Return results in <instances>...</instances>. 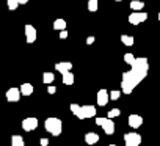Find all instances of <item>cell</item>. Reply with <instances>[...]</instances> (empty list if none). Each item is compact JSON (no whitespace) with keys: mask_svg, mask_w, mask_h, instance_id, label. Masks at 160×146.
<instances>
[{"mask_svg":"<svg viewBox=\"0 0 160 146\" xmlns=\"http://www.w3.org/2000/svg\"><path fill=\"white\" fill-rule=\"evenodd\" d=\"M148 71H149L148 58H144V57L137 58V61H135V64L130 68V71H127V72H124V74H122L121 91H122L124 94H130V93L133 91V88L146 79Z\"/></svg>","mask_w":160,"mask_h":146,"instance_id":"obj_1","label":"cell"},{"mask_svg":"<svg viewBox=\"0 0 160 146\" xmlns=\"http://www.w3.org/2000/svg\"><path fill=\"white\" fill-rule=\"evenodd\" d=\"M44 127H46V130H47L50 135L58 137V135L61 133V130H63V123H61V119L50 116V118H47V119L44 121Z\"/></svg>","mask_w":160,"mask_h":146,"instance_id":"obj_2","label":"cell"},{"mask_svg":"<svg viewBox=\"0 0 160 146\" xmlns=\"http://www.w3.org/2000/svg\"><path fill=\"white\" fill-rule=\"evenodd\" d=\"M96 124L101 126L107 135H113L115 133V123H113V119H110V118H96Z\"/></svg>","mask_w":160,"mask_h":146,"instance_id":"obj_3","label":"cell"},{"mask_svg":"<svg viewBox=\"0 0 160 146\" xmlns=\"http://www.w3.org/2000/svg\"><path fill=\"white\" fill-rule=\"evenodd\" d=\"M124 143L126 146H140L141 144V135L137 132H127L124 135Z\"/></svg>","mask_w":160,"mask_h":146,"instance_id":"obj_4","label":"cell"},{"mask_svg":"<svg viewBox=\"0 0 160 146\" xmlns=\"http://www.w3.org/2000/svg\"><path fill=\"white\" fill-rule=\"evenodd\" d=\"M146 19H148V14H146V13H141V11H133V13H130V16H129V22H130L132 25H138V24L144 22Z\"/></svg>","mask_w":160,"mask_h":146,"instance_id":"obj_5","label":"cell"},{"mask_svg":"<svg viewBox=\"0 0 160 146\" xmlns=\"http://www.w3.org/2000/svg\"><path fill=\"white\" fill-rule=\"evenodd\" d=\"M96 116V107L94 105H82L78 119H87V118H94Z\"/></svg>","mask_w":160,"mask_h":146,"instance_id":"obj_6","label":"cell"},{"mask_svg":"<svg viewBox=\"0 0 160 146\" xmlns=\"http://www.w3.org/2000/svg\"><path fill=\"white\" fill-rule=\"evenodd\" d=\"M36 127H38V119L33 118V116L25 118V119L22 121V129H24L25 132H32V130H35Z\"/></svg>","mask_w":160,"mask_h":146,"instance_id":"obj_7","label":"cell"},{"mask_svg":"<svg viewBox=\"0 0 160 146\" xmlns=\"http://www.w3.org/2000/svg\"><path fill=\"white\" fill-rule=\"evenodd\" d=\"M96 101H98V105H101V107L107 105L108 101H110V93L107 90H99L98 96H96Z\"/></svg>","mask_w":160,"mask_h":146,"instance_id":"obj_8","label":"cell"},{"mask_svg":"<svg viewBox=\"0 0 160 146\" xmlns=\"http://www.w3.org/2000/svg\"><path fill=\"white\" fill-rule=\"evenodd\" d=\"M36 36H38V33H36L35 27L30 25V24L25 25V39H27V43H28V44L35 43V41H36Z\"/></svg>","mask_w":160,"mask_h":146,"instance_id":"obj_9","label":"cell"},{"mask_svg":"<svg viewBox=\"0 0 160 146\" xmlns=\"http://www.w3.org/2000/svg\"><path fill=\"white\" fill-rule=\"evenodd\" d=\"M21 88H10L8 91H7V101H10V102H18L19 99H21Z\"/></svg>","mask_w":160,"mask_h":146,"instance_id":"obj_10","label":"cell"},{"mask_svg":"<svg viewBox=\"0 0 160 146\" xmlns=\"http://www.w3.org/2000/svg\"><path fill=\"white\" fill-rule=\"evenodd\" d=\"M71 68H72V63L71 61H60L55 64V69L60 72V74H66V72H71Z\"/></svg>","mask_w":160,"mask_h":146,"instance_id":"obj_11","label":"cell"},{"mask_svg":"<svg viewBox=\"0 0 160 146\" xmlns=\"http://www.w3.org/2000/svg\"><path fill=\"white\" fill-rule=\"evenodd\" d=\"M143 124V118L140 116V115H130L129 116V126L132 127V129H138L140 126Z\"/></svg>","mask_w":160,"mask_h":146,"instance_id":"obj_12","label":"cell"},{"mask_svg":"<svg viewBox=\"0 0 160 146\" xmlns=\"http://www.w3.org/2000/svg\"><path fill=\"white\" fill-rule=\"evenodd\" d=\"M85 141L88 144H96L99 141V135L96 132H88V133H85Z\"/></svg>","mask_w":160,"mask_h":146,"instance_id":"obj_13","label":"cell"},{"mask_svg":"<svg viewBox=\"0 0 160 146\" xmlns=\"http://www.w3.org/2000/svg\"><path fill=\"white\" fill-rule=\"evenodd\" d=\"M21 93L24 96H32L33 94V85L32 83H22L21 85Z\"/></svg>","mask_w":160,"mask_h":146,"instance_id":"obj_14","label":"cell"},{"mask_svg":"<svg viewBox=\"0 0 160 146\" xmlns=\"http://www.w3.org/2000/svg\"><path fill=\"white\" fill-rule=\"evenodd\" d=\"M143 8H144V2H141V0H132V2H130V10L141 11Z\"/></svg>","mask_w":160,"mask_h":146,"instance_id":"obj_15","label":"cell"},{"mask_svg":"<svg viewBox=\"0 0 160 146\" xmlns=\"http://www.w3.org/2000/svg\"><path fill=\"white\" fill-rule=\"evenodd\" d=\"M74 80H75V77H74L72 72H66V74H63V83L64 85H72Z\"/></svg>","mask_w":160,"mask_h":146,"instance_id":"obj_16","label":"cell"},{"mask_svg":"<svg viewBox=\"0 0 160 146\" xmlns=\"http://www.w3.org/2000/svg\"><path fill=\"white\" fill-rule=\"evenodd\" d=\"M53 80H55L53 72H44V74H42V82H44L46 85H50Z\"/></svg>","mask_w":160,"mask_h":146,"instance_id":"obj_17","label":"cell"},{"mask_svg":"<svg viewBox=\"0 0 160 146\" xmlns=\"http://www.w3.org/2000/svg\"><path fill=\"white\" fill-rule=\"evenodd\" d=\"M53 28H55V30H60V32L66 30V21H64V19H57V21L53 22Z\"/></svg>","mask_w":160,"mask_h":146,"instance_id":"obj_18","label":"cell"},{"mask_svg":"<svg viewBox=\"0 0 160 146\" xmlns=\"http://www.w3.org/2000/svg\"><path fill=\"white\" fill-rule=\"evenodd\" d=\"M121 43L124 44V46H133V43H135V39H133V36H130V35H122L121 36Z\"/></svg>","mask_w":160,"mask_h":146,"instance_id":"obj_19","label":"cell"},{"mask_svg":"<svg viewBox=\"0 0 160 146\" xmlns=\"http://www.w3.org/2000/svg\"><path fill=\"white\" fill-rule=\"evenodd\" d=\"M11 146H24V138L21 135H13L11 137Z\"/></svg>","mask_w":160,"mask_h":146,"instance_id":"obj_20","label":"cell"},{"mask_svg":"<svg viewBox=\"0 0 160 146\" xmlns=\"http://www.w3.org/2000/svg\"><path fill=\"white\" fill-rule=\"evenodd\" d=\"M124 61H126V64H129V66L132 68V66L135 64L137 58H135V57H133L132 53H126V55H124Z\"/></svg>","mask_w":160,"mask_h":146,"instance_id":"obj_21","label":"cell"},{"mask_svg":"<svg viewBox=\"0 0 160 146\" xmlns=\"http://www.w3.org/2000/svg\"><path fill=\"white\" fill-rule=\"evenodd\" d=\"M98 7H99V3H98V0H88V10H90L91 13L98 11Z\"/></svg>","mask_w":160,"mask_h":146,"instance_id":"obj_22","label":"cell"},{"mask_svg":"<svg viewBox=\"0 0 160 146\" xmlns=\"http://www.w3.org/2000/svg\"><path fill=\"white\" fill-rule=\"evenodd\" d=\"M71 112L78 118L80 116V112H82V107H80V105H77V104H71Z\"/></svg>","mask_w":160,"mask_h":146,"instance_id":"obj_23","label":"cell"},{"mask_svg":"<svg viewBox=\"0 0 160 146\" xmlns=\"http://www.w3.org/2000/svg\"><path fill=\"white\" fill-rule=\"evenodd\" d=\"M121 115V110L119 108H112L110 112H108V115H107V118H110V119H113V118H116V116H119Z\"/></svg>","mask_w":160,"mask_h":146,"instance_id":"obj_24","label":"cell"},{"mask_svg":"<svg viewBox=\"0 0 160 146\" xmlns=\"http://www.w3.org/2000/svg\"><path fill=\"white\" fill-rule=\"evenodd\" d=\"M7 3H8V8H10L11 11H14V10L19 7V2H18V0H7Z\"/></svg>","mask_w":160,"mask_h":146,"instance_id":"obj_25","label":"cell"},{"mask_svg":"<svg viewBox=\"0 0 160 146\" xmlns=\"http://www.w3.org/2000/svg\"><path fill=\"white\" fill-rule=\"evenodd\" d=\"M121 93H122V91L113 90V91L110 93V99H112V101H118V99H119V96H121Z\"/></svg>","mask_w":160,"mask_h":146,"instance_id":"obj_26","label":"cell"},{"mask_svg":"<svg viewBox=\"0 0 160 146\" xmlns=\"http://www.w3.org/2000/svg\"><path fill=\"white\" fill-rule=\"evenodd\" d=\"M47 93H49V94H55V93H57V88H55L53 85H49V88H47Z\"/></svg>","mask_w":160,"mask_h":146,"instance_id":"obj_27","label":"cell"},{"mask_svg":"<svg viewBox=\"0 0 160 146\" xmlns=\"http://www.w3.org/2000/svg\"><path fill=\"white\" fill-rule=\"evenodd\" d=\"M66 38H68V32H66V30L60 32V39H66Z\"/></svg>","mask_w":160,"mask_h":146,"instance_id":"obj_28","label":"cell"},{"mask_svg":"<svg viewBox=\"0 0 160 146\" xmlns=\"http://www.w3.org/2000/svg\"><path fill=\"white\" fill-rule=\"evenodd\" d=\"M39 143H41V146H47V144H49V140H47V138H41Z\"/></svg>","mask_w":160,"mask_h":146,"instance_id":"obj_29","label":"cell"},{"mask_svg":"<svg viewBox=\"0 0 160 146\" xmlns=\"http://www.w3.org/2000/svg\"><path fill=\"white\" fill-rule=\"evenodd\" d=\"M94 43V36H88L87 38V44H93Z\"/></svg>","mask_w":160,"mask_h":146,"instance_id":"obj_30","label":"cell"},{"mask_svg":"<svg viewBox=\"0 0 160 146\" xmlns=\"http://www.w3.org/2000/svg\"><path fill=\"white\" fill-rule=\"evenodd\" d=\"M18 2H19V5H25V3L28 2V0H18Z\"/></svg>","mask_w":160,"mask_h":146,"instance_id":"obj_31","label":"cell"},{"mask_svg":"<svg viewBox=\"0 0 160 146\" xmlns=\"http://www.w3.org/2000/svg\"><path fill=\"white\" fill-rule=\"evenodd\" d=\"M158 22H160V10H158Z\"/></svg>","mask_w":160,"mask_h":146,"instance_id":"obj_32","label":"cell"},{"mask_svg":"<svg viewBox=\"0 0 160 146\" xmlns=\"http://www.w3.org/2000/svg\"><path fill=\"white\" fill-rule=\"evenodd\" d=\"M105 146H116V144H105Z\"/></svg>","mask_w":160,"mask_h":146,"instance_id":"obj_33","label":"cell"},{"mask_svg":"<svg viewBox=\"0 0 160 146\" xmlns=\"http://www.w3.org/2000/svg\"><path fill=\"white\" fill-rule=\"evenodd\" d=\"M115 2H122V0H115Z\"/></svg>","mask_w":160,"mask_h":146,"instance_id":"obj_34","label":"cell"}]
</instances>
